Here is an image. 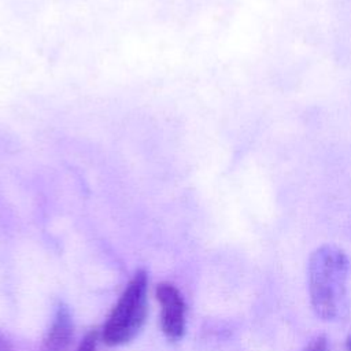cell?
Segmentation results:
<instances>
[{"instance_id":"ba28073f","label":"cell","mask_w":351,"mask_h":351,"mask_svg":"<svg viewBox=\"0 0 351 351\" xmlns=\"http://www.w3.org/2000/svg\"><path fill=\"white\" fill-rule=\"evenodd\" d=\"M346 350L347 351H351V335L347 337V340H346Z\"/></svg>"},{"instance_id":"277c9868","label":"cell","mask_w":351,"mask_h":351,"mask_svg":"<svg viewBox=\"0 0 351 351\" xmlns=\"http://www.w3.org/2000/svg\"><path fill=\"white\" fill-rule=\"evenodd\" d=\"M73 318L70 310L64 304H59L52 324L44 336V351H67L73 340Z\"/></svg>"},{"instance_id":"52a82bcc","label":"cell","mask_w":351,"mask_h":351,"mask_svg":"<svg viewBox=\"0 0 351 351\" xmlns=\"http://www.w3.org/2000/svg\"><path fill=\"white\" fill-rule=\"evenodd\" d=\"M0 351H11V346L10 343L5 340V337H3L0 335Z\"/></svg>"},{"instance_id":"5b68a950","label":"cell","mask_w":351,"mask_h":351,"mask_svg":"<svg viewBox=\"0 0 351 351\" xmlns=\"http://www.w3.org/2000/svg\"><path fill=\"white\" fill-rule=\"evenodd\" d=\"M97 340H99V333L97 330H90L85 335L82 341L80 343L77 351H96L97 348Z\"/></svg>"},{"instance_id":"7a4b0ae2","label":"cell","mask_w":351,"mask_h":351,"mask_svg":"<svg viewBox=\"0 0 351 351\" xmlns=\"http://www.w3.org/2000/svg\"><path fill=\"white\" fill-rule=\"evenodd\" d=\"M147 271L137 270L103 326L101 337L107 346L125 344L138 333L147 317Z\"/></svg>"},{"instance_id":"8992f818","label":"cell","mask_w":351,"mask_h":351,"mask_svg":"<svg viewBox=\"0 0 351 351\" xmlns=\"http://www.w3.org/2000/svg\"><path fill=\"white\" fill-rule=\"evenodd\" d=\"M304 351H328V340L325 336H318L308 343Z\"/></svg>"},{"instance_id":"3957f363","label":"cell","mask_w":351,"mask_h":351,"mask_svg":"<svg viewBox=\"0 0 351 351\" xmlns=\"http://www.w3.org/2000/svg\"><path fill=\"white\" fill-rule=\"evenodd\" d=\"M156 299L160 303V326L163 333L178 340L185 333V313L186 306L180 291L169 282H160L156 287Z\"/></svg>"},{"instance_id":"6da1fadb","label":"cell","mask_w":351,"mask_h":351,"mask_svg":"<svg viewBox=\"0 0 351 351\" xmlns=\"http://www.w3.org/2000/svg\"><path fill=\"white\" fill-rule=\"evenodd\" d=\"M348 256L332 244L318 247L308 259V295L314 313L325 321L336 319L344 307Z\"/></svg>"}]
</instances>
